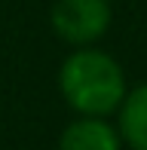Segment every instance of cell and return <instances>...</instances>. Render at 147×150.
Instances as JSON below:
<instances>
[{
	"instance_id": "obj_1",
	"label": "cell",
	"mask_w": 147,
	"mask_h": 150,
	"mask_svg": "<svg viewBox=\"0 0 147 150\" xmlns=\"http://www.w3.org/2000/svg\"><path fill=\"white\" fill-rule=\"evenodd\" d=\"M58 92L77 117H110L129 95L126 71L98 46L74 49L58 67Z\"/></svg>"
},
{
	"instance_id": "obj_2",
	"label": "cell",
	"mask_w": 147,
	"mask_h": 150,
	"mask_svg": "<svg viewBox=\"0 0 147 150\" xmlns=\"http://www.w3.org/2000/svg\"><path fill=\"white\" fill-rule=\"evenodd\" d=\"M113 6L110 0H55L49 9V28L58 40L74 49L95 46L110 31Z\"/></svg>"
},
{
	"instance_id": "obj_3",
	"label": "cell",
	"mask_w": 147,
	"mask_h": 150,
	"mask_svg": "<svg viewBox=\"0 0 147 150\" xmlns=\"http://www.w3.org/2000/svg\"><path fill=\"white\" fill-rule=\"evenodd\" d=\"M58 150H123V135L107 117H77L61 129Z\"/></svg>"
},
{
	"instance_id": "obj_4",
	"label": "cell",
	"mask_w": 147,
	"mask_h": 150,
	"mask_svg": "<svg viewBox=\"0 0 147 150\" xmlns=\"http://www.w3.org/2000/svg\"><path fill=\"white\" fill-rule=\"evenodd\" d=\"M117 126L126 147L147 150V83L129 89L126 101L117 110Z\"/></svg>"
}]
</instances>
